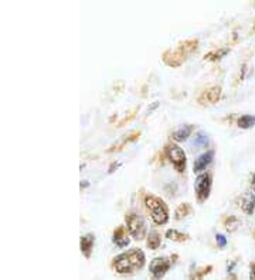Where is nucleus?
Here are the masks:
<instances>
[{
  "label": "nucleus",
  "instance_id": "nucleus-1",
  "mask_svg": "<svg viewBox=\"0 0 255 280\" xmlns=\"http://www.w3.org/2000/svg\"><path fill=\"white\" fill-rule=\"evenodd\" d=\"M145 266V253L141 249H132L121 253L113 259V269L122 275H131L136 271H141Z\"/></svg>",
  "mask_w": 255,
  "mask_h": 280
},
{
  "label": "nucleus",
  "instance_id": "nucleus-2",
  "mask_svg": "<svg viewBox=\"0 0 255 280\" xmlns=\"http://www.w3.org/2000/svg\"><path fill=\"white\" fill-rule=\"evenodd\" d=\"M197 40H186L180 43L174 50H168L163 53V61L169 67H180L197 50Z\"/></svg>",
  "mask_w": 255,
  "mask_h": 280
},
{
  "label": "nucleus",
  "instance_id": "nucleus-3",
  "mask_svg": "<svg viewBox=\"0 0 255 280\" xmlns=\"http://www.w3.org/2000/svg\"><path fill=\"white\" fill-rule=\"evenodd\" d=\"M145 204L148 207L149 212H151L153 222L158 225H163L168 222L169 219V210L168 206L165 204V201H162L159 197L148 196L145 198Z\"/></svg>",
  "mask_w": 255,
  "mask_h": 280
},
{
  "label": "nucleus",
  "instance_id": "nucleus-4",
  "mask_svg": "<svg viewBox=\"0 0 255 280\" xmlns=\"http://www.w3.org/2000/svg\"><path fill=\"white\" fill-rule=\"evenodd\" d=\"M125 221H126L128 231L133 236V239H136V241L143 239V236L146 233V224L141 215H138L136 212H129V214H126Z\"/></svg>",
  "mask_w": 255,
  "mask_h": 280
},
{
  "label": "nucleus",
  "instance_id": "nucleus-5",
  "mask_svg": "<svg viewBox=\"0 0 255 280\" xmlns=\"http://www.w3.org/2000/svg\"><path fill=\"white\" fill-rule=\"evenodd\" d=\"M166 156L169 157L171 164H173V167L176 168L179 173L184 171V168H186V154H184V151H183V149L180 146L174 144V143L168 144Z\"/></svg>",
  "mask_w": 255,
  "mask_h": 280
},
{
  "label": "nucleus",
  "instance_id": "nucleus-6",
  "mask_svg": "<svg viewBox=\"0 0 255 280\" xmlns=\"http://www.w3.org/2000/svg\"><path fill=\"white\" fill-rule=\"evenodd\" d=\"M211 180H213L211 173H203V174H200V176L196 178L194 190H196V196H197V200L200 203L206 201L208 198V196H210V191H211Z\"/></svg>",
  "mask_w": 255,
  "mask_h": 280
},
{
  "label": "nucleus",
  "instance_id": "nucleus-7",
  "mask_svg": "<svg viewBox=\"0 0 255 280\" xmlns=\"http://www.w3.org/2000/svg\"><path fill=\"white\" fill-rule=\"evenodd\" d=\"M220 98H221V88L220 86H211V88L201 92L197 101L200 105H214L220 101Z\"/></svg>",
  "mask_w": 255,
  "mask_h": 280
},
{
  "label": "nucleus",
  "instance_id": "nucleus-8",
  "mask_svg": "<svg viewBox=\"0 0 255 280\" xmlns=\"http://www.w3.org/2000/svg\"><path fill=\"white\" fill-rule=\"evenodd\" d=\"M169 268L170 262L168 258H156V259L152 261L149 271L155 278H162L166 272L169 271Z\"/></svg>",
  "mask_w": 255,
  "mask_h": 280
},
{
  "label": "nucleus",
  "instance_id": "nucleus-9",
  "mask_svg": "<svg viewBox=\"0 0 255 280\" xmlns=\"http://www.w3.org/2000/svg\"><path fill=\"white\" fill-rule=\"evenodd\" d=\"M141 136V131H135V132H131L129 135H125L123 136L122 140H119L118 143H115L113 146H111L109 149H108V151L109 153H112V151H119V150H122L128 143H131V141H135V140L138 139Z\"/></svg>",
  "mask_w": 255,
  "mask_h": 280
},
{
  "label": "nucleus",
  "instance_id": "nucleus-10",
  "mask_svg": "<svg viewBox=\"0 0 255 280\" xmlns=\"http://www.w3.org/2000/svg\"><path fill=\"white\" fill-rule=\"evenodd\" d=\"M213 157H214V151H213V150H210V151H207V153L201 154V156H200V157L194 161V171H196V173L203 171V170H204V168L207 167L208 164L211 163Z\"/></svg>",
  "mask_w": 255,
  "mask_h": 280
},
{
  "label": "nucleus",
  "instance_id": "nucleus-11",
  "mask_svg": "<svg viewBox=\"0 0 255 280\" xmlns=\"http://www.w3.org/2000/svg\"><path fill=\"white\" fill-rule=\"evenodd\" d=\"M113 242L116 243L119 248H125L126 245H129V239L126 236V231H125L123 226H118L113 231Z\"/></svg>",
  "mask_w": 255,
  "mask_h": 280
},
{
  "label": "nucleus",
  "instance_id": "nucleus-12",
  "mask_svg": "<svg viewBox=\"0 0 255 280\" xmlns=\"http://www.w3.org/2000/svg\"><path fill=\"white\" fill-rule=\"evenodd\" d=\"M94 235H91V233H88V235H85V236H81V251L84 253L86 258H89V255H91V251H92V246H94Z\"/></svg>",
  "mask_w": 255,
  "mask_h": 280
},
{
  "label": "nucleus",
  "instance_id": "nucleus-13",
  "mask_svg": "<svg viewBox=\"0 0 255 280\" xmlns=\"http://www.w3.org/2000/svg\"><path fill=\"white\" fill-rule=\"evenodd\" d=\"M254 208H255V196L254 194H246V196L243 197V200H241V210L246 212V214L251 215L254 212Z\"/></svg>",
  "mask_w": 255,
  "mask_h": 280
},
{
  "label": "nucleus",
  "instance_id": "nucleus-14",
  "mask_svg": "<svg viewBox=\"0 0 255 280\" xmlns=\"http://www.w3.org/2000/svg\"><path fill=\"white\" fill-rule=\"evenodd\" d=\"M191 132H193V126L191 125H187V126H183V128H180L177 131L173 133V140H176V141H183V140H186L189 138L190 135H191Z\"/></svg>",
  "mask_w": 255,
  "mask_h": 280
},
{
  "label": "nucleus",
  "instance_id": "nucleus-15",
  "mask_svg": "<svg viewBox=\"0 0 255 280\" xmlns=\"http://www.w3.org/2000/svg\"><path fill=\"white\" fill-rule=\"evenodd\" d=\"M230 53V48L226 47V48H220V50H213V51H210L208 54H206V60L208 61H217V60H221L223 57L226 56Z\"/></svg>",
  "mask_w": 255,
  "mask_h": 280
},
{
  "label": "nucleus",
  "instance_id": "nucleus-16",
  "mask_svg": "<svg viewBox=\"0 0 255 280\" xmlns=\"http://www.w3.org/2000/svg\"><path fill=\"white\" fill-rule=\"evenodd\" d=\"M166 236H168L169 239H171V241H174V242H184V241L189 239V235L180 232V231H176V229H169V231L166 232Z\"/></svg>",
  "mask_w": 255,
  "mask_h": 280
},
{
  "label": "nucleus",
  "instance_id": "nucleus-17",
  "mask_svg": "<svg viewBox=\"0 0 255 280\" xmlns=\"http://www.w3.org/2000/svg\"><path fill=\"white\" fill-rule=\"evenodd\" d=\"M255 125V116H251V115H244L238 119V126L241 129H250Z\"/></svg>",
  "mask_w": 255,
  "mask_h": 280
},
{
  "label": "nucleus",
  "instance_id": "nucleus-18",
  "mask_svg": "<svg viewBox=\"0 0 255 280\" xmlns=\"http://www.w3.org/2000/svg\"><path fill=\"white\" fill-rule=\"evenodd\" d=\"M190 214H191V206L190 204H180L176 210V219H183Z\"/></svg>",
  "mask_w": 255,
  "mask_h": 280
},
{
  "label": "nucleus",
  "instance_id": "nucleus-19",
  "mask_svg": "<svg viewBox=\"0 0 255 280\" xmlns=\"http://www.w3.org/2000/svg\"><path fill=\"white\" fill-rule=\"evenodd\" d=\"M161 236H159V233L156 232H151L149 233V236H148V248H151V249H158L159 246H161Z\"/></svg>",
  "mask_w": 255,
  "mask_h": 280
},
{
  "label": "nucleus",
  "instance_id": "nucleus-20",
  "mask_svg": "<svg viewBox=\"0 0 255 280\" xmlns=\"http://www.w3.org/2000/svg\"><path fill=\"white\" fill-rule=\"evenodd\" d=\"M208 138L204 133H197L193 139V146L196 147H207Z\"/></svg>",
  "mask_w": 255,
  "mask_h": 280
},
{
  "label": "nucleus",
  "instance_id": "nucleus-21",
  "mask_svg": "<svg viewBox=\"0 0 255 280\" xmlns=\"http://www.w3.org/2000/svg\"><path fill=\"white\" fill-rule=\"evenodd\" d=\"M217 243L220 248H224L226 246V238H224V235H217Z\"/></svg>",
  "mask_w": 255,
  "mask_h": 280
},
{
  "label": "nucleus",
  "instance_id": "nucleus-22",
  "mask_svg": "<svg viewBox=\"0 0 255 280\" xmlns=\"http://www.w3.org/2000/svg\"><path fill=\"white\" fill-rule=\"evenodd\" d=\"M250 280H255V265L251 266V273H250Z\"/></svg>",
  "mask_w": 255,
  "mask_h": 280
},
{
  "label": "nucleus",
  "instance_id": "nucleus-23",
  "mask_svg": "<svg viewBox=\"0 0 255 280\" xmlns=\"http://www.w3.org/2000/svg\"><path fill=\"white\" fill-rule=\"evenodd\" d=\"M253 190L255 191V174H254V177H253Z\"/></svg>",
  "mask_w": 255,
  "mask_h": 280
},
{
  "label": "nucleus",
  "instance_id": "nucleus-24",
  "mask_svg": "<svg viewBox=\"0 0 255 280\" xmlns=\"http://www.w3.org/2000/svg\"><path fill=\"white\" fill-rule=\"evenodd\" d=\"M254 30H255V27H254Z\"/></svg>",
  "mask_w": 255,
  "mask_h": 280
}]
</instances>
